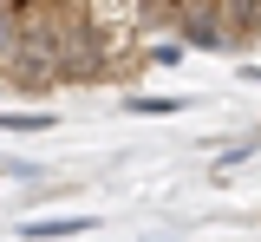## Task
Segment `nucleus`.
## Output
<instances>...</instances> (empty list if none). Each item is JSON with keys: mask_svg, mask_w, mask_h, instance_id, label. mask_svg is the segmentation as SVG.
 Listing matches in <instances>:
<instances>
[{"mask_svg": "<svg viewBox=\"0 0 261 242\" xmlns=\"http://www.w3.org/2000/svg\"><path fill=\"white\" fill-rule=\"evenodd\" d=\"M72 229H85V223H72V216H59V223H27V236H72Z\"/></svg>", "mask_w": 261, "mask_h": 242, "instance_id": "nucleus-1", "label": "nucleus"}]
</instances>
